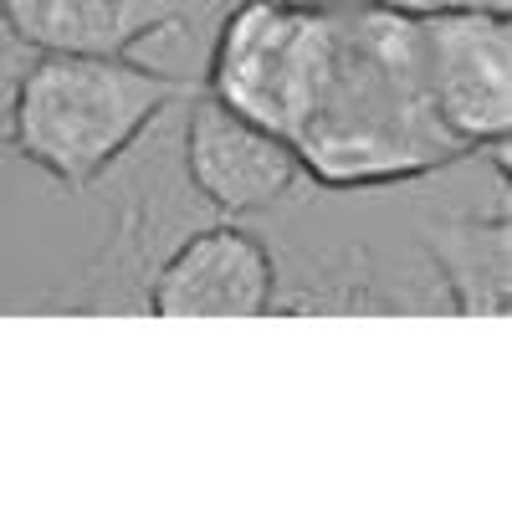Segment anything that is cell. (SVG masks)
I'll return each mask as SVG.
<instances>
[{
    "label": "cell",
    "instance_id": "obj_4",
    "mask_svg": "<svg viewBox=\"0 0 512 512\" xmlns=\"http://www.w3.org/2000/svg\"><path fill=\"white\" fill-rule=\"evenodd\" d=\"M431 103L466 154L507 149L512 134V11L492 0L410 6Z\"/></svg>",
    "mask_w": 512,
    "mask_h": 512
},
{
    "label": "cell",
    "instance_id": "obj_6",
    "mask_svg": "<svg viewBox=\"0 0 512 512\" xmlns=\"http://www.w3.org/2000/svg\"><path fill=\"white\" fill-rule=\"evenodd\" d=\"M277 256L236 221L190 231L149 272L144 308L154 318H262L277 308Z\"/></svg>",
    "mask_w": 512,
    "mask_h": 512
},
{
    "label": "cell",
    "instance_id": "obj_1",
    "mask_svg": "<svg viewBox=\"0 0 512 512\" xmlns=\"http://www.w3.org/2000/svg\"><path fill=\"white\" fill-rule=\"evenodd\" d=\"M292 149L303 175L333 195L415 185L466 159L425 88L405 0L333 11V62Z\"/></svg>",
    "mask_w": 512,
    "mask_h": 512
},
{
    "label": "cell",
    "instance_id": "obj_7",
    "mask_svg": "<svg viewBox=\"0 0 512 512\" xmlns=\"http://www.w3.org/2000/svg\"><path fill=\"white\" fill-rule=\"evenodd\" d=\"M205 0H0V26L31 52L134 57L149 36L195 26Z\"/></svg>",
    "mask_w": 512,
    "mask_h": 512
},
{
    "label": "cell",
    "instance_id": "obj_9",
    "mask_svg": "<svg viewBox=\"0 0 512 512\" xmlns=\"http://www.w3.org/2000/svg\"><path fill=\"white\" fill-rule=\"evenodd\" d=\"M292 6H308V11H359V6H374V0H292Z\"/></svg>",
    "mask_w": 512,
    "mask_h": 512
},
{
    "label": "cell",
    "instance_id": "obj_2",
    "mask_svg": "<svg viewBox=\"0 0 512 512\" xmlns=\"http://www.w3.org/2000/svg\"><path fill=\"white\" fill-rule=\"evenodd\" d=\"M195 88V77L144 67L134 57L36 52V62H26V72L16 77L6 108V144L62 190L82 195L169 108L190 103Z\"/></svg>",
    "mask_w": 512,
    "mask_h": 512
},
{
    "label": "cell",
    "instance_id": "obj_8",
    "mask_svg": "<svg viewBox=\"0 0 512 512\" xmlns=\"http://www.w3.org/2000/svg\"><path fill=\"white\" fill-rule=\"evenodd\" d=\"M420 241L431 251L441 282L451 287V308L466 318H502L507 313V277H512V221L507 200L492 216H441L425 221Z\"/></svg>",
    "mask_w": 512,
    "mask_h": 512
},
{
    "label": "cell",
    "instance_id": "obj_5",
    "mask_svg": "<svg viewBox=\"0 0 512 512\" xmlns=\"http://www.w3.org/2000/svg\"><path fill=\"white\" fill-rule=\"evenodd\" d=\"M185 113V180L221 221L277 210L308 180L303 159L282 134L216 103L205 88H195Z\"/></svg>",
    "mask_w": 512,
    "mask_h": 512
},
{
    "label": "cell",
    "instance_id": "obj_3",
    "mask_svg": "<svg viewBox=\"0 0 512 512\" xmlns=\"http://www.w3.org/2000/svg\"><path fill=\"white\" fill-rule=\"evenodd\" d=\"M333 62V11L292 0H231L200 88L292 144Z\"/></svg>",
    "mask_w": 512,
    "mask_h": 512
}]
</instances>
